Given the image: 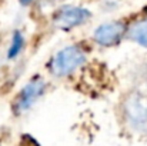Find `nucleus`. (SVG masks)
I'll return each mask as SVG.
<instances>
[{"mask_svg":"<svg viewBox=\"0 0 147 146\" xmlns=\"http://www.w3.org/2000/svg\"><path fill=\"white\" fill-rule=\"evenodd\" d=\"M86 62V52L80 46H67L59 50L50 60L49 69L51 75L57 77L70 76L74 70L83 66Z\"/></svg>","mask_w":147,"mask_h":146,"instance_id":"obj_1","label":"nucleus"},{"mask_svg":"<svg viewBox=\"0 0 147 146\" xmlns=\"http://www.w3.org/2000/svg\"><path fill=\"white\" fill-rule=\"evenodd\" d=\"M124 116L136 132L147 133V97L139 95L129 97L124 103Z\"/></svg>","mask_w":147,"mask_h":146,"instance_id":"obj_2","label":"nucleus"},{"mask_svg":"<svg viewBox=\"0 0 147 146\" xmlns=\"http://www.w3.org/2000/svg\"><path fill=\"white\" fill-rule=\"evenodd\" d=\"M46 90V82L36 76L33 77L30 82H27L23 89L19 92V95L14 99V105H13V109L16 113H23L26 110H29L36 102L39 97L43 96Z\"/></svg>","mask_w":147,"mask_h":146,"instance_id":"obj_3","label":"nucleus"},{"mask_svg":"<svg viewBox=\"0 0 147 146\" xmlns=\"http://www.w3.org/2000/svg\"><path fill=\"white\" fill-rule=\"evenodd\" d=\"M90 12L80 6H63L54 14V24L61 30H70L82 26L90 19Z\"/></svg>","mask_w":147,"mask_h":146,"instance_id":"obj_4","label":"nucleus"},{"mask_svg":"<svg viewBox=\"0 0 147 146\" xmlns=\"http://www.w3.org/2000/svg\"><path fill=\"white\" fill-rule=\"evenodd\" d=\"M126 32V26L121 22H109L104 24H100L97 29L94 30V40L96 43H98L100 46H114L117 45L123 35Z\"/></svg>","mask_w":147,"mask_h":146,"instance_id":"obj_5","label":"nucleus"},{"mask_svg":"<svg viewBox=\"0 0 147 146\" xmlns=\"http://www.w3.org/2000/svg\"><path fill=\"white\" fill-rule=\"evenodd\" d=\"M129 36L140 46L147 48V17L133 23V26L129 30Z\"/></svg>","mask_w":147,"mask_h":146,"instance_id":"obj_6","label":"nucleus"},{"mask_svg":"<svg viewBox=\"0 0 147 146\" xmlns=\"http://www.w3.org/2000/svg\"><path fill=\"white\" fill-rule=\"evenodd\" d=\"M24 48V36L22 32L16 30L11 36V40H10V45L7 49V59H16L19 57V54L23 52Z\"/></svg>","mask_w":147,"mask_h":146,"instance_id":"obj_7","label":"nucleus"},{"mask_svg":"<svg viewBox=\"0 0 147 146\" xmlns=\"http://www.w3.org/2000/svg\"><path fill=\"white\" fill-rule=\"evenodd\" d=\"M19 1H20V3L23 4V6H27V4H30V3H32L33 0H19Z\"/></svg>","mask_w":147,"mask_h":146,"instance_id":"obj_8","label":"nucleus"}]
</instances>
